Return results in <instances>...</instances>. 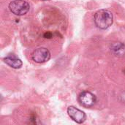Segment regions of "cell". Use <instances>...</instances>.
Wrapping results in <instances>:
<instances>
[{"instance_id":"cell-2","label":"cell","mask_w":125,"mask_h":125,"mask_svg":"<svg viewBox=\"0 0 125 125\" xmlns=\"http://www.w3.org/2000/svg\"><path fill=\"white\" fill-rule=\"evenodd\" d=\"M9 9L13 14L21 16L29 12L30 6L24 0H14L9 4Z\"/></svg>"},{"instance_id":"cell-4","label":"cell","mask_w":125,"mask_h":125,"mask_svg":"<svg viewBox=\"0 0 125 125\" xmlns=\"http://www.w3.org/2000/svg\"><path fill=\"white\" fill-rule=\"evenodd\" d=\"M51 58L50 51L43 47L36 49L31 54V59L37 63H44L48 62Z\"/></svg>"},{"instance_id":"cell-7","label":"cell","mask_w":125,"mask_h":125,"mask_svg":"<svg viewBox=\"0 0 125 125\" xmlns=\"http://www.w3.org/2000/svg\"><path fill=\"white\" fill-rule=\"evenodd\" d=\"M111 51L116 56H125V45L120 42H114L111 45Z\"/></svg>"},{"instance_id":"cell-8","label":"cell","mask_w":125,"mask_h":125,"mask_svg":"<svg viewBox=\"0 0 125 125\" xmlns=\"http://www.w3.org/2000/svg\"><path fill=\"white\" fill-rule=\"evenodd\" d=\"M43 1H47V0H43Z\"/></svg>"},{"instance_id":"cell-6","label":"cell","mask_w":125,"mask_h":125,"mask_svg":"<svg viewBox=\"0 0 125 125\" xmlns=\"http://www.w3.org/2000/svg\"><path fill=\"white\" fill-rule=\"evenodd\" d=\"M4 62L14 69H19L22 67V61L15 55H8L4 59Z\"/></svg>"},{"instance_id":"cell-3","label":"cell","mask_w":125,"mask_h":125,"mask_svg":"<svg viewBox=\"0 0 125 125\" xmlns=\"http://www.w3.org/2000/svg\"><path fill=\"white\" fill-rule=\"evenodd\" d=\"M78 102L81 106L88 108L94 105L97 102V97L92 92L83 91L78 96Z\"/></svg>"},{"instance_id":"cell-5","label":"cell","mask_w":125,"mask_h":125,"mask_svg":"<svg viewBox=\"0 0 125 125\" xmlns=\"http://www.w3.org/2000/svg\"><path fill=\"white\" fill-rule=\"evenodd\" d=\"M67 114L69 116L78 124H82L86 121V114L83 111L78 109L77 108L74 106L68 107Z\"/></svg>"},{"instance_id":"cell-1","label":"cell","mask_w":125,"mask_h":125,"mask_svg":"<svg viewBox=\"0 0 125 125\" xmlns=\"http://www.w3.org/2000/svg\"><path fill=\"white\" fill-rule=\"evenodd\" d=\"M94 21L97 28L100 29H106L113 23V14L108 10H100L94 14Z\"/></svg>"}]
</instances>
